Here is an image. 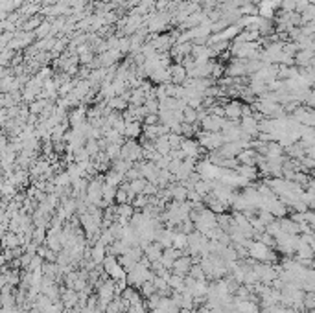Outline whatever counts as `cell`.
Masks as SVG:
<instances>
[{
	"label": "cell",
	"mask_w": 315,
	"mask_h": 313,
	"mask_svg": "<svg viewBox=\"0 0 315 313\" xmlns=\"http://www.w3.org/2000/svg\"><path fill=\"white\" fill-rule=\"evenodd\" d=\"M198 144L205 149H209V151H216L219 147L223 146V137H221V133H210V131H201L198 133Z\"/></svg>",
	"instance_id": "6da1fadb"
},
{
	"label": "cell",
	"mask_w": 315,
	"mask_h": 313,
	"mask_svg": "<svg viewBox=\"0 0 315 313\" xmlns=\"http://www.w3.org/2000/svg\"><path fill=\"white\" fill-rule=\"evenodd\" d=\"M190 267H192V260H190L188 256H184V258L179 256L177 260L172 263L173 275H179V277H186V273L190 271Z\"/></svg>",
	"instance_id": "7a4b0ae2"
},
{
	"label": "cell",
	"mask_w": 315,
	"mask_h": 313,
	"mask_svg": "<svg viewBox=\"0 0 315 313\" xmlns=\"http://www.w3.org/2000/svg\"><path fill=\"white\" fill-rule=\"evenodd\" d=\"M142 133V127H140V122H126V127H124V135H126L129 140H135Z\"/></svg>",
	"instance_id": "3957f363"
},
{
	"label": "cell",
	"mask_w": 315,
	"mask_h": 313,
	"mask_svg": "<svg viewBox=\"0 0 315 313\" xmlns=\"http://www.w3.org/2000/svg\"><path fill=\"white\" fill-rule=\"evenodd\" d=\"M107 256V247L103 245V243L98 242L96 245H94V249H92V262L96 263H102L103 262V258Z\"/></svg>",
	"instance_id": "277c9868"
},
{
	"label": "cell",
	"mask_w": 315,
	"mask_h": 313,
	"mask_svg": "<svg viewBox=\"0 0 315 313\" xmlns=\"http://www.w3.org/2000/svg\"><path fill=\"white\" fill-rule=\"evenodd\" d=\"M120 147L122 144H107L105 146V155L109 161H116L118 156H120Z\"/></svg>",
	"instance_id": "5b68a950"
},
{
	"label": "cell",
	"mask_w": 315,
	"mask_h": 313,
	"mask_svg": "<svg viewBox=\"0 0 315 313\" xmlns=\"http://www.w3.org/2000/svg\"><path fill=\"white\" fill-rule=\"evenodd\" d=\"M173 81H177V83H181V81L184 80V70L181 68V66H173Z\"/></svg>",
	"instance_id": "8992f818"
}]
</instances>
